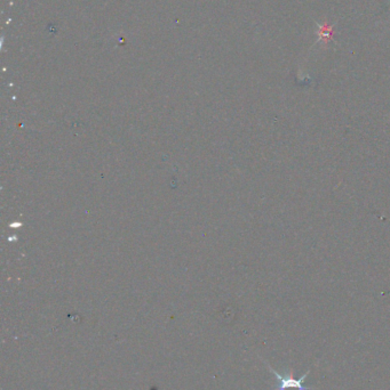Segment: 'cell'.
Returning a JSON list of instances; mask_svg holds the SVG:
<instances>
[{
    "instance_id": "cell-1",
    "label": "cell",
    "mask_w": 390,
    "mask_h": 390,
    "mask_svg": "<svg viewBox=\"0 0 390 390\" xmlns=\"http://www.w3.org/2000/svg\"><path fill=\"white\" fill-rule=\"evenodd\" d=\"M266 365L268 366V368L270 371L273 372V375L277 378V387L275 388V390H312V389H316L317 387H307V386L303 385V381H305V379L308 377L309 373H310V368L308 371L306 372L305 374L302 375L301 378L299 379H294L292 378L291 375H288V377H283V375L278 373L276 370H273V368L270 366V364H268L265 360Z\"/></svg>"
},
{
    "instance_id": "cell-2",
    "label": "cell",
    "mask_w": 390,
    "mask_h": 390,
    "mask_svg": "<svg viewBox=\"0 0 390 390\" xmlns=\"http://www.w3.org/2000/svg\"><path fill=\"white\" fill-rule=\"evenodd\" d=\"M318 31H317V34H318V40L316 42H319V41H324L325 43H327L328 41L333 40V29L330 24L327 23V22H325L324 24H318Z\"/></svg>"
},
{
    "instance_id": "cell-3",
    "label": "cell",
    "mask_w": 390,
    "mask_h": 390,
    "mask_svg": "<svg viewBox=\"0 0 390 390\" xmlns=\"http://www.w3.org/2000/svg\"><path fill=\"white\" fill-rule=\"evenodd\" d=\"M151 390H158V389H157V388H153Z\"/></svg>"
}]
</instances>
